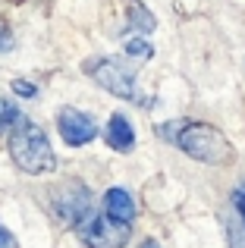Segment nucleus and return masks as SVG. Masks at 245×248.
I'll list each match as a JSON object with an SVG mask.
<instances>
[{
  "instance_id": "nucleus-11",
  "label": "nucleus",
  "mask_w": 245,
  "mask_h": 248,
  "mask_svg": "<svg viewBox=\"0 0 245 248\" xmlns=\"http://www.w3.org/2000/svg\"><path fill=\"white\" fill-rule=\"evenodd\" d=\"M16 120H19V110L13 107V104L0 101V129H10V126H13Z\"/></svg>"
},
{
  "instance_id": "nucleus-10",
  "label": "nucleus",
  "mask_w": 245,
  "mask_h": 248,
  "mask_svg": "<svg viewBox=\"0 0 245 248\" xmlns=\"http://www.w3.org/2000/svg\"><path fill=\"white\" fill-rule=\"evenodd\" d=\"M126 54L132 57V60H138V63H148L154 57V47L145 41V38H129L126 41Z\"/></svg>"
},
{
  "instance_id": "nucleus-1",
  "label": "nucleus",
  "mask_w": 245,
  "mask_h": 248,
  "mask_svg": "<svg viewBox=\"0 0 245 248\" xmlns=\"http://www.w3.org/2000/svg\"><path fill=\"white\" fill-rule=\"evenodd\" d=\"M10 157L29 176H44L57 167V154L50 148L47 132L25 116H19L10 129Z\"/></svg>"
},
{
  "instance_id": "nucleus-12",
  "label": "nucleus",
  "mask_w": 245,
  "mask_h": 248,
  "mask_svg": "<svg viewBox=\"0 0 245 248\" xmlns=\"http://www.w3.org/2000/svg\"><path fill=\"white\" fill-rule=\"evenodd\" d=\"M233 204H236V211H239V217H242V236H245V182L233 192Z\"/></svg>"
},
{
  "instance_id": "nucleus-13",
  "label": "nucleus",
  "mask_w": 245,
  "mask_h": 248,
  "mask_svg": "<svg viewBox=\"0 0 245 248\" xmlns=\"http://www.w3.org/2000/svg\"><path fill=\"white\" fill-rule=\"evenodd\" d=\"M0 248H19V242L13 239V232L6 230L3 223H0Z\"/></svg>"
},
{
  "instance_id": "nucleus-2",
  "label": "nucleus",
  "mask_w": 245,
  "mask_h": 248,
  "mask_svg": "<svg viewBox=\"0 0 245 248\" xmlns=\"http://www.w3.org/2000/svg\"><path fill=\"white\" fill-rule=\"evenodd\" d=\"M160 135L173 139L192 160L201 164H230L233 160V145L220 129L208 126V123H173V126H160Z\"/></svg>"
},
{
  "instance_id": "nucleus-3",
  "label": "nucleus",
  "mask_w": 245,
  "mask_h": 248,
  "mask_svg": "<svg viewBox=\"0 0 245 248\" xmlns=\"http://www.w3.org/2000/svg\"><path fill=\"white\" fill-rule=\"evenodd\" d=\"M76 232L88 248H122L129 242V223H120V220L94 211L76 223Z\"/></svg>"
},
{
  "instance_id": "nucleus-8",
  "label": "nucleus",
  "mask_w": 245,
  "mask_h": 248,
  "mask_svg": "<svg viewBox=\"0 0 245 248\" xmlns=\"http://www.w3.org/2000/svg\"><path fill=\"white\" fill-rule=\"evenodd\" d=\"M107 145H110L113 151H132L135 132H132V126H129V120L122 113H113L110 120H107Z\"/></svg>"
},
{
  "instance_id": "nucleus-4",
  "label": "nucleus",
  "mask_w": 245,
  "mask_h": 248,
  "mask_svg": "<svg viewBox=\"0 0 245 248\" xmlns=\"http://www.w3.org/2000/svg\"><path fill=\"white\" fill-rule=\"evenodd\" d=\"M85 69L92 73V79L104 91H110V94H117V97H126V101H138L135 76L129 73L122 63H117V60H92Z\"/></svg>"
},
{
  "instance_id": "nucleus-6",
  "label": "nucleus",
  "mask_w": 245,
  "mask_h": 248,
  "mask_svg": "<svg viewBox=\"0 0 245 248\" xmlns=\"http://www.w3.org/2000/svg\"><path fill=\"white\" fill-rule=\"evenodd\" d=\"M54 211L66 220L69 226H76L85 214H92V195H88L85 186H66L54 195Z\"/></svg>"
},
{
  "instance_id": "nucleus-9",
  "label": "nucleus",
  "mask_w": 245,
  "mask_h": 248,
  "mask_svg": "<svg viewBox=\"0 0 245 248\" xmlns=\"http://www.w3.org/2000/svg\"><path fill=\"white\" fill-rule=\"evenodd\" d=\"M126 29H129V31H141V35H148V31H154V16H151V13H148L141 3H135Z\"/></svg>"
},
{
  "instance_id": "nucleus-14",
  "label": "nucleus",
  "mask_w": 245,
  "mask_h": 248,
  "mask_svg": "<svg viewBox=\"0 0 245 248\" xmlns=\"http://www.w3.org/2000/svg\"><path fill=\"white\" fill-rule=\"evenodd\" d=\"M13 91H16V94H25V97H31L38 88H35V85H29V82H19V79H16V82H13Z\"/></svg>"
},
{
  "instance_id": "nucleus-5",
  "label": "nucleus",
  "mask_w": 245,
  "mask_h": 248,
  "mask_svg": "<svg viewBox=\"0 0 245 248\" xmlns=\"http://www.w3.org/2000/svg\"><path fill=\"white\" fill-rule=\"evenodd\" d=\"M57 129H60L63 141L73 145V148L88 145V141H94V135H98L94 120L88 113H82V110H76V107H63L60 113H57Z\"/></svg>"
},
{
  "instance_id": "nucleus-15",
  "label": "nucleus",
  "mask_w": 245,
  "mask_h": 248,
  "mask_svg": "<svg viewBox=\"0 0 245 248\" xmlns=\"http://www.w3.org/2000/svg\"><path fill=\"white\" fill-rule=\"evenodd\" d=\"M10 47H13V38L6 35L3 29H0V50H10Z\"/></svg>"
},
{
  "instance_id": "nucleus-16",
  "label": "nucleus",
  "mask_w": 245,
  "mask_h": 248,
  "mask_svg": "<svg viewBox=\"0 0 245 248\" xmlns=\"http://www.w3.org/2000/svg\"><path fill=\"white\" fill-rule=\"evenodd\" d=\"M141 248H160V245L154 242V239H148V242H141Z\"/></svg>"
},
{
  "instance_id": "nucleus-7",
  "label": "nucleus",
  "mask_w": 245,
  "mask_h": 248,
  "mask_svg": "<svg viewBox=\"0 0 245 248\" xmlns=\"http://www.w3.org/2000/svg\"><path fill=\"white\" fill-rule=\"evenodd\" d=\"M104 214L120 223H132L135 220V201L126 188H107L104 192Z\"/></svg>"
}]
</instances>
